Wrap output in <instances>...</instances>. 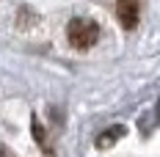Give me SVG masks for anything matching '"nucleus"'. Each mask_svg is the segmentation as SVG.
Wrapping results in <instances>:
<instances>
[{"mask_svg": "<svg viewBox=\"0 0 160 157\" xmlns=\"http://www.w3.org/2000/svg\"><path fill=\"white\" fill-rule=\"evenodd\" d=\"M66 39L75 50H91L99 42V25L88 17H75L66 25Z\"/></svg>", "mask_w": 160, "mask_h": 157, "instance_id": "f257e3e1", "label": "nucleus"}, {"mask_svg": "<svg viewBox=\"0 0 160 157\" xmlns=\"http://www.w3.org/2000/svg\"><path fill=\"white\" fill-rule=\"evenodd\" d=\"M116 17L124 31H132L141 19V3L138 0H116Z\"/></svg>", "mask_w": 160, "mask_h": 157, "instance_id": "f03ea898", "label": "nucleus"}, {"mask_svg": "<svg viewBox=\"0 0 160 157\" xmlns=\"http://www.w3.org/2000/svg\"><path fill=\"white\" fill-rule=\"evenodd\" d=\"M127 135V127H122V124H113V127H108L102 135H97V149H111L113 143L119 141V138H124Z\"/></svg>", "mask_w": 160, "mask_h": 157, "instance_id": "7ed1b4c3", "label": "nucleus"}, {"mask_svg": "<svg viewBox=\"0 0 160 157\" xmlns=\"http://www.w3.org/2000/svg\"><path fill=\"white\" fill-rule=\"evenodd\" d=\"M0 157H6V155H0Z\"/></svg>", "mask_w": 160, "mask_h": 157, "instance_id": "20e7f679", "label": "nucleus"}]
</instances>
